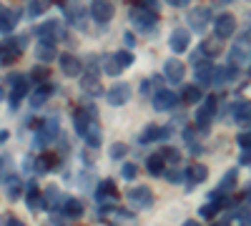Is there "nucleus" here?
Wrapping results in <instances>:
<instances>
[{
    "instance_id": "1",
    "label": "nucleus",
    "mask_w": 251,
    "mask_h": 226,
    "mask_svg": "<svg viewBox=\"0 0 251 226\" xmlns=\"http://www.w3.org/2000/svg\"><path fill=\"white\" fill-rule=\"evenodd\" d=\"M131 25L141 33H153L158 25V3H138L128 10Z\"/></svg>"
},
{
    "instance_id": "2",
    "label": "nucleus",
    "mask_w": 251,
    "mask_h": 226,
    "mask_svg": "<svg viewBox=\"0 0 251 226\" xmlns=\"http://www.w3.org/2000/svg\"><path fill=\"white\" fill-rule=\"evenodd\" d=\"M228 63H234V68L251 66V30L239 35L236 43H231V50H228Z\"/></svg>"
},
{
    "instance_id": "3",
    "label": "nucleus",
    "mask_w": 251,
    "mask_h": 226,
    "mask_svg": "<svg viewBox=\"0 0 251 226\" xmlns=\"http://www.w3.org/2000/svg\"><path fill=\"white\" fill-rule=\"evenodd\" d=\"M63 13H66V20L68 25L75 28V30H88V20H91V13L83 3H60Z\"/></svg>"
},
{
    "instance_id": "4",
    "label": "nucleus",
    "mask_w": 251,
    "mask_h": 226,
    "mask_svg": "<svg viewBox=\"0 0 251 226\" xmlns=\"http://www.w3.org/2000/svg\"><path fill=\"white\" fill-rule=\"evenodd\" d=\"M33 128H35V146L38 149H46L48 143H53L60 133L58 126V118H48V121H33Z\"/></svg>"
},
{
    "instance_id": "5",
    "label": "nucleus",
    "mask_w": 251,
    "mask_h": 226,
    "mask_svg": "<svg viewBox=\"0 0 251 226\" xmlns=\"http://www.w3.org/2000/svg\"><path fill=\"white\" fill-rule=\"evenodd\" d=\"M126 199H128L131 209H138V211H146V209L153 206V191L149 186H133V189H128Z\"/></svg>"
},
{
    "instance_id": "6",
    "label": "nucleus",
    "mask_w": 251,
    "mask_h": 226,
    "mask_svg": "<svg viewBox=\"0 0 251 226\" xmlns=\"http://www.w3.org/2000/svg\"><path fill=\"white\" fill-rule=\"evenodd\" d=\"M174 136V126H156V123H151V126H146L138 136V143L141 146H146V143H161V141H169Z\"/></svg>"
},
{
    "instance_id": "7",
    "label": "nucleus",
    "mask_w": 251,
    "mask_h": 226,
    "mask_svg": "<svg viewBox=\"0 0 251 226\" xmlns=\"http://www.w3.org/2000/svg\"><path fill=\"white\" fill-rule=\"evenodd\" d=\"M25 35H20V38H10V40H3L0 43V66H8L10 60H15L20 55V50L25 48Z\"/></svg>"
},
{
    "instance_id": "8",
    "label": "nucleus",
    "mask_w": 251,
    "mask_h": 226,
    "mask_svg": "<svg viewBox=\"0 0 251 226\" xmlns=\"http://www.w3.org/2000/svg\"><path fill=\"white\" fill-rule=\"evenodd\" d=\"M216 98L214 96H208L203 103L199 106V111H196V126H199V131L201 133H206V128H208V123L214 121V116H216Z\"/></svg>"
},
{
    "instance_id": "9",
    "label": "nucleus",
    "mask_w": 251,
    "mask_h": 226,
    "mask_svg": "<svg viewBox=\"0 0 251 226\" xmlns=\"http://www.w3.org/2000/svg\"><path fill=\"white\" fill-rule=\"evenodd\" d=\"M236 75H239V68H234V66H214L211 78H208V86L221 88L226 83H231V80H236Z\"/></svg>"
},
{
    "instance_id": "10",
    "label": "nucleus",
    "mask_w": 251,
    "mask_h": 226,
    "mask_svg": "<svg viewBox=\"0 0 251 226\" xmlns=\"http://www.w3.org/2000/svg\"><path fill=\"white\" fill-rule=\"evenodd\" d=\"M214 33L219 40H226V38H231L236 33V18L231 13H221L214 18Z\"/></svg>"
},
{
    "instance_id": "11",
    "label": "nucleus",
    "mask_w": 251,
    "mask_h": 226,
    "mask_svg": "<svg viewBox=\"0 0 251 226\" xmlns=\"http://www.w3.org/2000/svg\"><path fill=\"white\" fill-rule=\"evenodd\" d=\"M151 103H153V108H156L158 113H166V111H174V108L178 106V96H176L174 91H169V88H161V91L153 93Z\"/></svg>"
},
{
    "instance_id": "12",
    "label": "nucleus",
    "mask_w": 251,
    "mask_h": 226,
    "mask_svg": "<svg viewBox=\"0 0 251 226\" xmlns=\"http://www.w3.org/2000/svg\"><path fill=\"white\" fill-rule=\"evenodd\" d=\"M208 23H211V8H191L188 10V25H191L194 33H203Z\"/></svg>"
},
{
    "instance_id": "13",
    "label": "nucleus",
    "mask_w": 251,
    "mask_h": 226,
    "mask_svg": "<svg viewBox=\"0 0 251 226\" xmlns=\"http://www.w3.org/2000/svg\"><path fill=\"white\" fill-rule=\"evenodd\" d=\"M163 78L169 80V83H181L186 78V63L178 58H169L163 63Z\"/></svg>"
},
{
    "instance_id": "14",
    "label": "nucleus",
    "mask_w": 251,
    "mask_h": 226,
    "mask_svg": "<svg viewBox=\"0 0 251 226\" xmlns=\"http://www.w3.org/2000/svg\"><path fill=\"white\" fill-rule=\"evenodd\" d=\"M98 58H93V63H91V68H88V73L83 75V80H80V88L86 91V93H91V96H100V80H98Z\"/></svg>"
},
{
    "instance_id": "15",
    "label": "nucleus",
    "mask_w": 251,
    "mask_h": 226,
    "mask_svg": "<svg viewBox=\"0 0 251 226\" xmlns=\"http://www.w3.org/2000/svg\"><path fill=\"white\" fill-rule=\"evenodd\" d=\"M106 98H108V103L111 106H126L131 100V86L128 83H113L111 88H108V93H106Z\"/></svg>"
},
{
    "instance_id": "16",
    "label": "nucleus",
    "mask_w": 251,
    "mask_h": 226,
    "mask_svg": "<svg viewBox=\"0 0 251 226\" xmlns=\"http://www.w3.org/2000/svg\"><path fill=\"white\" fill-rule=\"evenodd\" d=\"M13 93H10V108L15 111L20 106V100H23L30 91V83H28V78L25 75H13Z\"/></svg>"
},
{
    "instance_id": "17",
    "label": "nucleus",
    "mask_w": 251,
    "mask_h": 226,
    "mask_svg": "<svg viewBox=\"0 0 251 226\" xmlns=\"http://www.w3.org/2000/svg\"><path fill=\"white\" fill-rule=\"evenodd\" d=\"M206 176H208V169L203 166V163H191V166L186 169V191H194L199 183H203L206 181Z\"/></svg>"
},
{
    "instance_id": "18",
    "label": "nucleus",
    "mask_w": 251,
    "mask_h": 226,
    "mask_svg": "<svg viewBox=\"0 0 251 226\" xmlns=\"http://www.w3.org/2000/svg\"><path fill=\"white\" fill-rule=\"evenodd\" d=\"M58 63H60V71H63V75H80V71H83V60L78 58V55H73V53H60L58 55Z\"/></svg>"
},
{
    "instance_id": "19",
    "label": "nucleus",
    "mask_w": 251,
    "mask_h": 226,
    "mask_svg": "<svg viewBox=\"0 0 251 226\" xmlns=\"http://www.w3.org/2000/svg\"><path fill=\"white\" fill-rule=\"evenodd\" d=\"M188 43H191V30H186V28L171 30V35H169V48H171L174 53L188 50Z\"/></svg>"
},
{
    "instance_id": "20",
    "label": "nucleus",
    "mask_w": 251,
    "mask_h": 226,
    "mask_svg": "<svg viewBox=\"0 0 251 226\" xmlns=\"http://www.w3.org/2000/svg\"><path fill=\"white\" fill-rule=\"evenodd\" d=\"M88 13H91V18L96 20V23H108V20L113 18V13H116V8L111 3H106V0H96V3H91Z\"/></svg>"
},
{
    "instance_id": "21",
    "label": "nucleus",
    "mask_w": 251,
    "mask_h": 226,
    "mask_svg": "<svg viewBox=\"0 0 251 226\" xmlns=\"http://www.w3.org/2000/svg\"><path fill=\"white\" fill-rule=\"evenodd\" d=\"M108 226H138L136 216L131 211H126V209H113L111 206V214L106 216Z\"/></svg>"
},
{
    "instance_id": "22",
    "label": "nucleus",
    "mask_w": 251,
    "mask_h": 226,
    "mask_svg": "<svg viewBox=\"0 0 251 226\" xmlns=\"http://www.w3.org/2000/svg\"><path fill=\"white\" fill-rule=\"evenodd\" d=\"M236 178H239V176H236V171H234V169H231V171H226V174H224V178H221V183L214 189V194L208 196V199H224L226 194H231V191L236 189Z\"/></svg>"
},
{
    "instance_id": "23",
    "label": "nucleus",
    "mask_w": 251,
    "mask_h": 226,
    "mask_svg": "<svg viewBox=\"0 0 251 226\" xmlns=\"http://www.w3.org/2000/svg\"><path fill=\"white\" fill-rule=\"evenodd\" d=\"M116 196H118V189H116L113 181H98V186H96V201L98 203L108 206V201H113Z\"/></svg>"
},
{
    "instance_id": "24",
    "label": "nucleus",
    "mask_w": 251,
    "mask_h": 226,
    "mask_svg": "<svg viewBox=\"0 0 251 226\" xmlns=\"http://www.w3.org/2000/svg\"><path fill=\"white\" fill-rule=\"evenodd\" d=\"M35 58L40 60V63H50L53 58H58L55 40H38V46H35Z\"/></svg>"
},
{
    "instance_id": "25",
    "label": "nucleus",
    "mask_w": 251,
    "mask_h": 226,
    "mask_svg": "<svg viewBox=\"0 0 251 226\" xmlns=\"http://www.w3.org/2000/svg\"><path fill=\"white\" fill-rule=\"evenodd\" d=\"M18 20H20V10H18V8H5L3 15H0V33H10V30H15Z\"/></svg>"
},
{
    "instance_id": "26",
    "label": "nucleus",
    "mask_w": 251,
    "mask_h": 226,
    "mask_svg": "<svg viewBox=\"0 0 251 226\" xmlns=\"http://www.w3.org/2000/svg\"><path fill=\"white\" fill-rule=\"evenodd\" d=\"M25 201H28V209L30 211H40L46 206V201H43V194H40V189H38V183H28V194H25Z\"/></svg>"
},
{
    "instance_id": "27",
    "label": "nucleus",
    "mask_w": 251,
    "mask_h": 226,
    "mask_svg": "<svg viewBox=\"0 0 251 226\" xmlns=\"http://www.w3.org/2000/svg\"><path fill=\"white\" fill-rule=\"evenodd\" d=\"M60 211H63L66 219H80L83 211H86V206H83L78 199H66V201H63V206H60Z\"/></svg>"
},
{
    "instance_id": "28",
    "label": "nucleus",
    "mask_w": 251,
    "mask_h": 226,
    "mask_svg": "<svg viewBox=\"0 0 251 226\" xmlns=\"http://www.w3.org/2000/svg\"><path fill=\"white\" fill-rule=\"evenodd\" d=\"M50 93H53V86H46V83L38 86V88L30 93V108H43Z\"/></svg>"
},
{
    "instance_id": "29",
    "label": "nucleus",
    "mask_w": 251,
    "mask_h": 226,
    "mask_svg": "<svg viewBox=\"0 0 251 226\" xmlns=\"http://www.w3.org/2000/svg\"><path fill=\"white\" fill-rule=\"evenodd\" d=\"M43 201H46V206H48V209H60V206H63V201H66V196L60 194L58 186H48L46 194H43Z\"/></svg>"
},
{
    "instance_id": "30",
    "label": "nucleus",
    "mask_w": 251,
    "mask_h": 226,
    "mask_svg": "<svg viewBox=\"0 0 251 226\" xmlns=\"http://www.w3.org/2000/svg\"><path fill=\"white\" fill-rule=\"evenodd\" d=\"M224 206H228L226 199H208V203H206V206H201V211H199V214H201L203 219H214Z\"/></svg>"
},
{
    "instance_id": "31",
    "label": "nucleus",
    "mask_w": 251,
    "mask_h": 226,
    "mask_svg": "<svg viewBox=\"0 0 251 226\" xmlns=\"http://www.w3.org/2000/svg\"><path fill=\"white\" fill-rule=\"evenodd\" d=\"M163 166H166V163H163V158L158 153H151L149 158H146V169H149L151 176H161L163 174Z\"/></svg>"
},
{
    "instance_id": "32",
    "label": "nucleus",
    "mask_w": 251,
    "mask_h": 226,
    "mask_svg": "<svg viewBox=\"0 0 251 226\" xmlns=\"http://www.w3.org/2000/svg\"><path fill=\"white\" fill-rule=\"evenodd\" d=\"M103 60V63H100V68H103V73H106V75H121V66L116 63V58L113 55H106V58H100Z\"/></svg>"
},
{
    "instance_id": "33",
    "label": "nucleus",
    "mask_w": 251,
    "mask_h": 226,
    "mask_svg": "<svg viewBox=\"0 0 251 226\" xmlns=\"http://www.w3.org/2000/svg\"><path fill=\"white\" fill-rule=\"evenodd\" d=\"M100 126H98V123H91V128H88V133H86V143H88V146L91 149H98L100 146Z\"/></svg>"
},
{
    "instance_id": "34",
    "label": "nucleus",
    "mask_w": 251,
    "mask_h": 226,
    "mask_svg": "<svg viewBox=\"0 0 251 226\" xmlns=\"http://www.w3.org/2000/svg\"><path fill=\"white\" fill-rule=\"evenodd\" d=\"M201 98H203V93H201L199 86H186L183 88V100L186 103H201Z\"/></svg>"
},
{
    "instance_id": "35",
    "label": "nucleus",
    "mask_w": 251,
    "mask_h": 226,
    "mask_svg": "<svg viewBox=\"0 0 251 226\" xmlns=\"http://www.w3.org/2000/svg\"><path fill=\"white\" fill-rule=\"evenodd\" d=\"M158 156L163 158V163H166V161H169V163H171V166H176V163H181V153H178L176 149H171V146H163Z\"/></svg>"
},
{
    "instance_id": "36",
    "label": "nucleus",
    "mask_w": 251,
    "mask_h": 226,
    "mask_svg": "<svg viewBox=\"0 0 251 226\" xmlns=\"http://www.w3.org/2000/svg\"><path fill=\"white\" fill-rule=\"evenodd\" d=\"M113 58H116V63L121 66V71L133 66V53L131 50H118V53H113Z\"/></svg>"
},
{
    "instance_id": "37",
    "label": "nucleus",
    "mask_w": 251,
    "mask_h": 226,
    "mask_svg": "<svg viewBox=\"0 0 251 226\" xmlns=\"http://www.w3.org/2000/svg\"><path fill=\"white\" fill-rule=\"evenodd\" d=\"M219 50H221V40H219V38H214V40H206V43H201V53H203V55H211V58H214Z\"/></svg>"
},
{
    "instance_id": "38",
    "label": "nucleus",
    "mask_w": 251,
    "mask_h": 226,
    "mask_svg": "<svg viewBox=\"0 0 251 226\" xmlns=\"http://www.w3.org/2000/svg\"><path fill=\"white\" fill-rule=\"evenodd\" d=\"M48 8H50V3H46V0H38V3H30V5H28V15H30V18H38V15H43Z\"/></svg>"
},
{
    "instance_id": "39",
    "label": "nucleus",
    "mask_w": 251,
    "mask_h": 226,
    "mask_svg": "<svg viewBox=\"0 0 251 226\" xmlns=\"http://www.w3.org/2000/svg\"><path fill=\"white\" fill-rule=\"evenodd\" d=\"M126 153H128V146H126V143H111V158L113 161L123 158Z\"/></svg>"
},
{
    "instance_id": "40",
    "label": "nucleus",
    "mask_w": 251,
    "mask_h": 226,
    "mask_svg": "<svg viewBox=\"0 0 251 226\" xmlns=\"http://www.w3.org/2000/svg\"><path fill=\"white\" fill-rule=\"evenodd\" d=\"M8 196H10V201L20 196V181L18 178H8Z\"/></svg>"
},
{
    "instance_id": "41",
    "label": "nucleus",
    "mask_w": 251,
    "mask_h": 226,
    "mask_svg": "<svg viewBox=\"0 0 251 226\" xmlns=\"http://www.w3.org/2000/svg\"><path fill=\"white\" fill-rule=\"evenodd\" d=\"M121 174H123V178L131 181V178L138 176V166H136V163H123V171H121Z\"/></svg>"
},
{
    "instance_id": "42",
    "label": "nucleus",
    "mask_w": 251,
    "mask_h": 226,
    "mask_svg": "<svg viewBox=\"0 0 251 226\" xmlns=\"http://www.w3.org/2000/svg\"><path fill=\"white\" fill-rule=\"evenodd\" d=\"M80 181H83L80 186L86 189V191H91V189H96V186H98V183H93V181H96V176H93V174H83V176H80Z\"/></svg>"
},
{
    "instance_id": "43",
    "label": "nucleus",
    "mask_w": 251,
    "mask_h": 226,
    "mask_svg": "<svg viewBox=\"0 0 251 226\" xmlns=\"http://www.w3.org/2000/svg\"><path fill=\"white\" fill-rule=\"evenodd\" d=\"M236 141H239V146H241L244 151H249V153H251V133H241Z\"/></svg>"
},
{
    "instance_id": "44",
    "label": "nucleus",
    "mask_w": 251,
    "mask_h": 226,
    "mask_svg": "<svg viewBox=\"0 0 251 226\" xmlns=\"http://www.w3.org/2000/svg\"><path fill=\"white\" fill-rule=\"evenodd\" d=\"M239 226H251V211L249 209H244L239 214Z\"/></svg>"
},
{
    "instance_id": "45",
    "label": "nucleus",
    "mask_w": 251,
    "mask_h": 226,
    "mask_svg": "<svg viewBox=\"0 0 251 226\" xmlns=\"http://www.w3.org/2000/svg\"><path fill=\"white\" fill-rule=\"evenodd\" d=\"M166 178H169L171 183H178V181H183V174L174 169V171H169V174H166Z\"/></svg>"
},
{
    "instance_id": "46",
    "label": "nucleus",
    "mask_w": 251,
    "mask_h": 226,
    "mask_svg": "<svg viewBox=\"0 0 251 226\" xmlns=\"http://www.w3.org/2000/svg\"><path fill=\"white\" fill-rule=\"evenodd\" d=\"M239 163H241V166H251V153H249V151H241Z\"/></svg>"
},
{
    "instance_id": "47",
    "label": "nucleus",
    "mask_w": 251,
    "mask_h": 226,
    "mask_svg": "<svg viewBox=\"0 0 251 226\" xmlns=\"http://www.w3.org/2000/svg\"><path fill=\"white\" fill-rule=\"evenodd\" d=\"M123 40H126V46H128V48H133V46H136V38H133V33H126V35H123Z\"/></svg>"
},
{
    "instance_id": "48",
    "label": "nucleus",
    "mask_w": 251,
    "mask_h": 226,
    "mask_svg": "<svg viewBox=\"0 0 251 226\" xmlns=\"http://www.w3.org/2000/svg\"><path fill=\"white\" fill-rule=\"evenodd\" d=\"M5 226H25V224L20 221V219H15V216H8V224Z\"/></svg>"
},
{
    "instance_id": "49",
    "label": "nucleus",
    "mask_w": 251,
    "mask_h": 226,
    "mask_svg": "<svg viewBox=\"0 0 251 226\" xmlns=\"http://www.w3.org/2000/svg\"><path fill=\"white\" fill-rule=\"evenodd\" d=\"M186 3H188V0H171V5H174V8H183Z\"/></svg>"
},
{
    "instance_id": "50",
    "label": "nucleus",
    "mask_w": 251,
    "mask_h": 226,
    "mask_svg": "<svg viewBox=\"0 0 251 226\" xmlns=\"http://www.w3.org/2000/svg\"><path fill=\"white\" fill-rule=\"evenodd\" d=\"M214 226H231V221H228V219H221V221H216Z\"/></svg>"
},
{
    "instance_id": "51",
    "label": "nucleus",
    "mask_w": 251,
    "mask_h": 226,
    "mask_svg": "<svg viewBox=\"0 0 251 226\" xmlns=\"http://www.w3.org/2000/svg\"><path fill=\"white\" fill-rule=\"evenodd\" d=\"M3 141H8V133H5V131H0V143H3Z\"/></svg>"
},
{
    "instance_id": "52",
    "label": "nucleus",
    "mask_w": 251,
    "mask_h": 226,
    "mask_svg": "<svg viewBox=\"0 0 251 226\" xmlns=\"http://www.w3.org/2000/svg\"><path fill=\"white\" fill-rule=\"evenodd\" d=\"M5 100V91H3V86H0V103Z\"/></svg>"
},
{
    "instance_id": "53",
    "label": "nucleus",
    "mask_w": 251,
    "mask_h": 226,
    "mask_svg": "<svg viewBox=\"0 0 251 226\" xmlns=\"http://www.w3.org/2000/svg\"><path fill=\"white\" fill-rule=\"evenodd\" d=\"M183 226H201V224H196V221H186Z\"/></svg>"
},
{
    "instance_id": "54",
    "label": "nucleus",
    "mask_w": 251,
    "mask_h": 226,
    "mask_svg": "<svg viewBox=\"0 0 251 226\" xmlns=\"http://www.w3.org/2000/svg\"><path fill=\"white\" fill-rule=\"evenodd\" d=\"M249 199H251V183H249Z\"/></svg>"
},
{
    "instance_id": "55",
    "label": "nucleus",
    "mask_w": 251,
    "mask_h": 226,
    "mask_svg": "<svg viewBox=\"0 0 251 226\" xmlns=\"http://www.w3.org/2000/svg\"><path fill=\"white\" fill-rule=\"evenodd\" d=\"M3 10H5V8H3V5H0V15H3Z\"/></svg>"
}]
</instances>
